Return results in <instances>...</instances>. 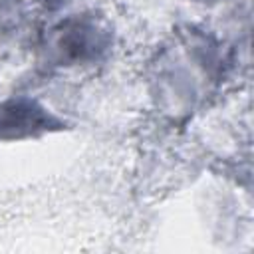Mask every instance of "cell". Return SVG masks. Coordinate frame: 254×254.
Returning <instances> with one entry per match:
<instances>
[{"label": "cell", "mask_w": 254, "mask_h": 254, "mask_svg": "<svg viewBox=\"0 0 254 254\" xmlns=\"http://www.w3.org/2000/svg\"><path fill=\"white\" fill-rule=\"evenodd\" d=\"M56 123L52 115L46 113L40 105L28 99L8 101L0 107V137L2 139H20L28 135H36L48 129V125Z\"/></svg>", "instance_id": "cell-1"}, {"label": "cell", "mask_w": 254, "mask_h": 254, "mask_svg": "<svg viewBox=\"0 0 254 254\" xmlns=\"http://www.w3.org/2000/svg\"><path fill=\"white\" fill-rule=\"evenodd\" d=\"M58 48L64 58L71 62H85L89 58H95L97 52L103 50V42L95 26L87 22H73L58 38Z\"/></svg>", "instance_id": "cell-2"}]
</instances>
